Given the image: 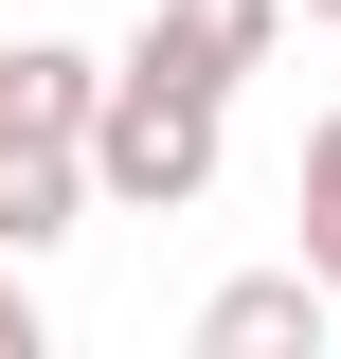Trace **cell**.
Returning a JSON list of instances; mask_svg holds the SVG:
<instances>
[{"instance_id":"6da1fadb","label":"cell","mask_w":341,"mask_h":359,"mask_svg":"<svg viewBox=\"0 0 341 359\" xmlns=\"http://www.w3.org/2000/svg\"><path fill=\"white\" fill-rule=\"evenodd\" d=\"M215 162H234V90H215L198 54L126 36L108 54V108H90V198H108V216H198Z\"/></svg>"},{"instance_id":"7a4b0ae2","label":"cell","mask_w":341,"mask_h":359,"mask_svg":"<svg viewBox=\"0 0 341 359\" xmlns=\"http://www.w3.org/2000/svg\"><path fill=\"white\" fill-rule=\"evenodd\" d=\"M323 323H341V287L288 252V269H234L198 306V359H323Z\"/></svg>"},{"instance_id":"3957f363","label":"cell","mask_w":341,"mask_h":359,"mask_svg":"<svg viewBox=\"0 0 341 359\" xmlns=\"http://www.w3.org/2000/svg\"><path fill=\"white\" fill-rule=\"evenodd\" d=\"M90 108H108L90 36H0V144H90Z\"/></svg>"},{"instance_id":"277c9868","label":"cell","mask_w":341,"mask_h":359,"mask_svg":"<svg viewBox=\"0 0 341 359\" xmlns=\"http://www.w3.org/2000/svg\"><path fill=\"white\" fill-rule=\"evenodd\" d=\"M90 216H108V198H90V144H0V252H18V269L72 252Z\"/></svg>"},{"instance_id":"5b68a950","label":"cell","mask_w":341,"mask_h":359,"mask_svg":"<svg viewBox=\"0 0 341 359\" xmlns=\"http://www.w3.org/2000/svg\"><path fill=\"white\" fill-rule=\"evenodd\" d=\"M288 18H305V0H144V36H162V54H198L215 90H252L269 54H288Z\"/></svg>"},{"instance_id":"8992f818","label":"cell","mask_w":341,"mask_h":359,"mask_svg":"<svg viewBox=\"0 0 341 359\" xmlns=\"http://www.w3.org/2000/svg\"><path fill=\"white\" fill-rule=\"evenodd\" d=\"M288 198H305V269H323V287H341V108H323V126H305V180H288Z\"/></svg>"},{"instance_id":"52a82bcc","label":"cell","mask_w":341,"mask_h":359,"mask_svg":"<svg viewBox=\"0 0 341 359\" xmlns=\"http://www.w3.org/2000/svg\"><path fill=\"white\" fill-rule=\"evenodd\" d=\"M36 341H54V306H36V269L0 252V359H36Z\"/></svg>"},{"instance_id":"ba28073f","label":"cell","mask_w":341,"mask_h":359,"mask_svg":"<svg viewBox=\"0 0 341 359\" xmlns=\"http://www.w3.org/2000/svg\"><path fill=\"white\" fill-rule=\"evenodd\" d=\"M305 18H323V36H341V0H305Z\"/></svg>"}]
</instances>
